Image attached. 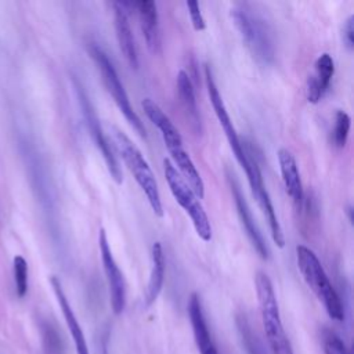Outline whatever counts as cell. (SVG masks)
<instances>
[{
	"label": "cell",
	"mask_w": 354,
	"mask_h": 354,
	"mask_svg": "<svg viewBox=\"0 0 354 354\" xmlns=\"http://www.w3.org/2000/svg\"><path fill=\"white\" fill-rule=\"evenodd\" d=\"M231 18L253 58L263 65L272 64L275 41L272 29L266 18L248 3L235 4L231 8Z\"/></svg>",
	"instance_id": "1"
},
{
	"label": "cell",
	"mask_w": 354,
	"mask_h": 354,
	"mask_svg": "<svg viewBox=\"0 0 354 354\" xmlns=\"http://www.w3.org/2000/svg\"><path fill=\"white\" fill-rule=\"evenodd\" d=\"M296 261L299 271L306 281L307 286L314 292L318 300L322 303L328 315L335 321L344 319L343 303L332 286L321 261L317 254L307 246H296Z\"/></svg>",
	"instance_id": "2"
},
{
	"label": "cell",
	"mask_w": 354,
	"mask_h": 354,
	"mask_svg": "<svg viewBox=\"0 0 354 354\" xmlns=\"http://www.w3.org/2000/svg\"><path fill=\"white\" fill-rule=\"evenodd\" d=\"M261 322L272 354H293L290 342L283 330L278 301L270 277L259 271L254 278Z\"/></svg>",
	"instance_id": "3"
},
{
	"label": "cell",
	"mask_w": 354,
	"mask_h": 354,
	"mask_svg": "<svg viewBox=\"0 0 354 354\" xmlns=\"http://www.w3.org/2000/svg\"><path fill=\"white\" fill-rule=\"evenodd\" d=\"M113 142L116 147L118 153L120 155L123 163L129 169V171L133 174L134 180L145 194L149 206L155 216L162 217L163 216V206L160 201V194L158 188L156 178L145 160L141 151L134 145V142L119 129H113Z\"/></svg>",
	"instance_id": "4"
},
{
	"label": "cell",
	"mask_w": 354,
	"mask_h": 354,
	"mask_svg": "<svg viewBox=\"0 0 354 354\" xmlns=\"http://www.w3.org/2000/svg\"><path fill=\"white\" fill-rule=\"evenodd\" d=\"M163 174L176 202L189 216L198 236L202 241L209 242L212 239V225L203 206L201 205L198 196L189 188L187 181L178 173L176 166L166 158L163 159Z\"/></svg>",
	"instance_id": "5"
},
{
	"label": "cell",
	"mask_w": 354,
	"mask_h": 354,
	"mask_svg": "<svg viewBox=\"0 0 354 354\" xmlns=\"http://www.w3.org/2000/svg\"><path fill=\"white\" fill-rule=\"evenodd\" d=\"M88 53L93 58V61L95 62L100 73H101V77H102V82L108 90V93L112 95L113 101L116 102L118 108L120 109V112L123 113L124 119L129 122V124L140 134V137L145 138V127H144V123L141 122V119L138 118V115L134 112L131 104H130V100H129V95L118 76V72L115 69V66L112 65L111 59L108 58L106 53L100 47L97 46L95 43H91L90 47H88Z\"/></svg>",
	"instance_id": "6"
},
{
	"label": "cell",
	"mask_w": 354,
	"mask_h": 354,
	"mask_svg": "<svg viewBox=\"0 0 354 354\" xmlns=\"http://www.w3.org/2000/svg\"><path fill=\"white\" fill-rule=\"evenodd\" d=\"M73 86H75V91H76V95H77V100H79V105L82 108V113H83V119H84V123H86V127L95 144V147L98 148V151L101 152L104 160H105V165L108 167V171L111 174V177L118 183L120 184L123 181V177H122V169L119 166V162L111 148V144L109 141L106 140L102 129H101V124H100V119L95 113V109L84 90V87L80 84V82L73 76Z\"/></svg>",
	"instance_id": "7"
},
{
	"label": "cell",
	"mask_w": 354,
	"mask_h": 354,
	"mask_svg": "<svg viewBox=\"0 0 354 354\" xmlns=\"http://www.w3.org/2000/svg\"><path fill=\"white\" fill-rule=\"evenodd\" d=\"M205 82H206V88H207V94H209V100H210V104L214 109V113L218 119V123L220 126L223 127V131L228 140V144L238 160V163L241 165V167L243 169V171L246 173L248 169H249V156L243 148V144L241 142L239 137H238V133L231 122V118L228 115V111L225 108V104L221 98V94L216 86V82L213 79V73H212V68L209 65H206L205 68Z\"/></svg>",
	"instance_id": "8"
},
{
	"label": "cell",
	"mask_w": 354,
	"mask_h": 354,
	"mask_svg": "<svg viewBox=\"0 0 354 354\" xmlns=\"http://www.w3.org/2000/svg\"><path fill=\"white\" fill-rule=\"evenodd\" d=\"M98 248L101 253L104 272L109 286L111 307H112V311L116 315H119L123 313L126 306V285H124V278L122 275V271L119 270L115 261V257L112 254L111 246L108 243L106 232L104 228H100L98 231Z\"/></svg>",
	"instance_id": "9"
},
{
	"label": "cell",
	"mask_w": 354,
	"mask_h": 354,
	"mask_svg": "<svg viewBox=\"0 0 354 354\" xmlns=\"http://www.w3.org/2000/svg\"><path fill=\"white\" fill-rule=\"evenodd\" d=\"M249 169L246 171V177L250 185V191L253 198L257 201L260 209L263 210V214L266 217V220L268 221V227L271 231V236L272 241L275 242V245L278 248H283L285 246V236L281 228V224L277 218L271 198L268 195V191L266 189L264 181H263V176H261V170L259 167V165L256 163V160H253L252 158H249Z\"/></svg>",
	"instance_id": "10"
},
{
	"label": "cell",
	"mask_w": 354,
	"mask_h": 354,
	"mask_svg": "<svg viewBox=\"0 0 354 354\" xmlns=\"http://www.w3.org/2000/svg\"><path fill=\"white\" fill-rule=\"evenodd\" d=\"M227 181H228V185H230V189H231V195L234 198V203H235L239 220L242 223V227H243L249 241L252 242V245L256 249V252L259 253V256L263 260H268L270 250H268L267 242H266L260 228L257 227V224H256V221L252 216L250 207H249V205H248V202H246V199L242 194V189H241L238 181L234 178V174L230 173V171H227Z\"/></svg>",
	"instance_id": "11"
},
{
	"label": "cell",
	"mask_w": 354,
	"mask_h": 354,
	"mask_svg": "<svg viewBox=\"0 0 354 354\" xmlns=\"http://www.w3.org/2000/svg\"><path fill=\"white\" fill-rule=\"evenodd\" d=\"M113 8V25H115V32H116V39L119 48L129 62V65L133 69L138 68V54H137V47L134 41V36L130 28L129 17H127V8L124 7L123 1H113L112 3Z\"/></svg>",
	"instance_id": "12"
},
{
	"label": "cell",
	"mask_w": 354,
	"mask_h": 354,
	"mask_svg": "<svg viewBox=\"0 0 354 354\" xmlns=\"http://www.w3.org/2000/svg\"><path fill=\"white\" fill-rule=\"evenodd\" d=\"M138 14L140 19V28L142 32V36L145 39L147 47L151 53L158 54L160 53L162 43H160V29H159V15L155 1L149 0H141L136 3H130Z\"/></svg>",
	"instance_id": "13"
},
{
	"label": "cell",
	"mask_w": 354,
	"mask_h": 354,
	"mask_svg": "<svg viewBox=\"0 0 354 354\" xmlns=\"http://www.w3.org/2000/svg\"><path fill=\"white\" fill-rule=\"evenodd\" d=\"M188 317H189L195 344L198 347L199 354H218V351L212 340V336H210L206 319H205L201 299L196 293H192L189 296Z\"/></svg>",
	"instance_id": "14"
},
{
	"label": "cell",
	"mask_w": 354,
	"mask_h": 354,
	"mask_svg": "<svg viewBox=\"0 0 354 354\" xmlns=\"http://www.w3.org/2000/svg\"><path fill=\"white\" fill-rule=\"evenodd\" d=\"M335 73L333 58L328 53H322L314 62V73L307 79V100L311 104L321 101Z\"/></svg>",
	"instance_id": "15"
},
{
	"label": "cell",
	"mask_w": 354,
	"mask_h": 354,
	"mask_svg": "<svg viewBox=\"0 0 354 354\" xmlns=\"http://www.w3.org/2000/svg\"><path fill=\"white\" fill-rule=\"evenodd\" d=\"M278 163H279L282 181L285 185V191L292 199L293 205L297 209H300L304 201V191H303L300 173H299L297 163L293 153L286 148H281L278 151Z\"/></svg>",
	"instance_id": "16"
},
{
	"label": "cell",
	"mask_w": 354,
	"mask_h": 354,
	"mask_svg": "<svg viewBox=\"0 0 354 354\" xmlns=\"http://www.w3.org/2000/svg\"><path fill=\"white\" fill-rule=\"evenodd\" d=\"M141 106H142L147 118L160 131L162 138H163L165 145L169 152L184 147L180 131L177 130V127L173 124V122L169 119V116L160 109V106L155 101H152L151 98H144L141 102Z\"/></svg>",
	"instance_id": "17"
},
{
	"label": "cell",
	"mask_w": 354,
	"mask_h": 354,
	"mask_svg": "<svg viewBox=\"0 0 354 354\" xmlns=\"http://www.w3.org/2000/svg\"><path fill=\"white\" fill-rule=\"evenodd\" d=\"M50 283L53 286V290L55 293V297L58 300V304H59V308L62 311V315H64V319L66 322V326L69 329V333L72 336V340H73V344H75V348H76V354H90L88 353V346H87V342H86V337H84V333L80 328V324L69 304V300L62 289V285L59 282V279L57 277H51L50 278Z\"/></svg>",
	"instance_id": "18"
},
{
	"label": "cell",
	"mask_w": 354,
	"mask_h": 354,
	"mask_svg": "<svg viewBox=\"0 0 354 354\" xmlns=\"http://www.w3.org/2000/svg\"><path fill=\"white\" fill-rule=\"evenodd\" d=\"M177 93H178V100L183 106V111L191 124V129L196 134H201L202 120H201L199 109L195 100V91H194L192 82L185 71H180L177 73Z\"/></svg>",
	"instance_id": "19"
},
{
	"label": "cell",
	"mask_w": 354,
	"mask_h": 354,
	"mask_svg": "<svg viewBox=\"0 0 354 354\" xmlns=\"http://www.w3.org/2000/svg\"><path fill=\"white\" fill-rule=\"evenodd\" d=\"M151 259H152V268L145 290V304L151 306L159 296L163 282H165V271H166V259L163 253V248L160 242H153L151 249Z\"/></svg>",
	"instance_id": "20"
},
{
	"label": "cell",
	"mask_w": 354,
	"mask_h": 354,
	"mask_svg": "<svg viewBox=\"0 0 354 354\" xmlns=\"http://www.w3.org/2000/svg\"><path fill=\"white\" fill-rule=\"evenodd\" d=\"M350 130V116L344 111H337L335 115V126L332 131V141L335 147L343 148L346 145Z\"/></svg>",
	"instance_id": "21"
},
{
	"label": "cell",
	"mask_w": 354,
	"mask_h": 354,
	"mask_svg": "<svg viewBox=\"0 0 354 354\" xmlns=\"http://www.w3.org/2000/svg\"><path fill=\"white\" fill-rule=\"evenodd\" d=\"M14 279L17 295L24 297L28 292V263L22 256L14 257Z\"/></svg>",
	"instance_id": "22"
},
{
	"label": "cell",
	"mask_w": 354,
	"mask_h": 354,
	"mask_svg": "<svg viewBox=\"0 0 354 354\" xmlns=\"http://www.w3.org/2000/svg\"><path fill=\"white\" fill-rule=\"evenodd\" d=\"M236 324H238V329L241 332V336H242V340H243V344L246 347L248 354H263L261 346L257 342L256 336H253V332H252L246 318L245 317H238Z\"/></svg>",
	"instance_id": "23"
},
{
	"label": "cell",
	"mask_w": 354,
	"mask_h": 354,
	"mask_svg": "<svg viewBox=\"0 0 354 354\" xmlns=\"http://www.w3.org/2000/svg\"><path fill=\"white\" fill-rule=\"evenodd\" d=\"M322 344L325 354H350L344 342L332 330H324Z\"/></svg>",
	"instance_id": "24"
},
{
	"label": "cell",
	"mask_w": 354,
	"mask_h": 354,
	"mask_svg": "<svg viewBox=\"0 0 354 354\" xmlns=\"http://www.w3.org/2000/svg\"><path fill=\"white\" fill-rule=\"evenodd\" d=\"M187 8H188V14H189V18H191V22H192V26L196 32H201L206 28V24H205V19L202 17V12H201V8H199V3L198 1H187Z\"/></svg>",
	"instance_id": "25"
},
{
	"label": "cell",
	"mask_w": 354,
	"mask_h": 354,
	"mask_svg": "<svg viewBox=\"0 0 354 354\" xmlns=\"http://www.w3.org/2000/svg\"><path fill=\"white\" fill-rule=\"evenodd\" d=\"M343 40L348 50H353L354 47V17L350 15L343 26Z\"/></svg>",
	"instance_id": "26"
}]
</instances>
